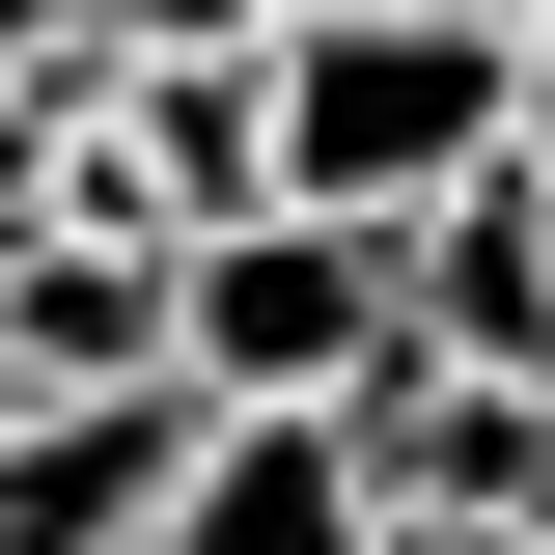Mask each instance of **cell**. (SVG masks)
I'll return each mask as SVG.
<instances>
[{"label": "cell", "mask_w": 555, "mask_h": 555, "mask_svg": "<svg viewBox=\"0 0 555 555\" xmlns=\"http://www.w3.org/2000/svg\"><path fill=\"white\" fill-rule=\"evenodd\" d=\"M528 195H555V56H528Z\"/></svg>", "instance_id": "9c48e42d"}, {"label": "cell", "mask_w": 555, "mask_h": 555, "mask_svg": "<svg viewBox=\"0 0 555 555\" xmlns=\"http://www.w3.org/2000/svg\"><path fill=\"white\" fill-rule=\"evenodd\" d=\"M361 361H389V222H334V195H222V222H167V389H222V416H334Z\"/></svg>", "instance_id": "7a4b0ae2"}, {"label": "cell", "mask_w": 555, "mask_h": 555, "mask_svg": "<svg viewBox=\"0 0 555 555\" xmlns=\"http://www.w3.org/2000/svg\"><path fill=\"white\" fill-rule=\"evenodd\" d=\"M528 389H555V361H528Z\"/></svg>", "instance_id": "8fae6325"}, {"label": "cell", "mask_w": 555, "mask_h": 555, "mask_svg": "<svg viewBox=\"0 0 555 555\" xmlns=\"http://www.w3.org/2000/svg\"><path fill=\"white\" fill-rule=\"evenodd\" d=\"M167 361V222L0 195V389H139Z\"/></svg>", "instance_id": "277c9868"}, {"label": "cell", "mask_w": 555, "mask_h": 555, "mask_svg": "<svg viewBox=\"0 0 555 555\" xmlns=\"http://www.w3.org/2000/svg\"><path fill=\"white\" fill-rule=\"evenodd\" d=\"M83 56H278V0H83Z\"/></svg>", "instance_id": "52a82bcc"}, {"label": "cell", "mask_w": 555, "mask_h": 555, "mask_svg": "<svg viewBox=\"0 0 555 555\" xmlns=\"http://www.w3.org/2000/svg\"><path fill=\"white\" fill-rule=\"evenodd\" d=\"M56 56H83V0H0V83H56Z\"/></svg>", "instance_id": "ba28073f"}, {"label": "cell", "mask_w": 555, "mask_h": 555, "mask_svg": "<svg viewBox=\"0 0 555 555\" xmlns=\"http://www.w3.org/2000/svg\"><path fill=\"white\" fill-rule=\"evenodd\" d=\"M334 444H361V500H389V528H528V500H555V389H528V361H361V389H334Z\"/></svg>", "instance_id": "3957f363"}, {"label": "cell", "mask_w": 555, "mask_h": 555, "mask_svg": "<svg viewBox=\"0 0 555 555\" xmlns=\"http://www.w3.org/2000/svg\"><path fill=\"white\" fill-rule=\"evenodd\" d=\"M250 139H278V195L416 222L444 167H500V139H528V28H500V0H278Z\"/></svg>", "instance_id": "6da1fadb"}, {"label": "cell", "mask_w": 555, "mask_h": 555, "mask_svg": "<svg viewBox=\"0 0 555 555\" xmlns=\"http://www.w3.org/2000/svg\"><path fill=\"white\" fill-rule=\"evenodd\" d=\"M389 500H361V444L334 416H222L195 389V444H167V500H139V555H361Z\"/></svg>", "instance_id": "8992f818"}, {"label": "cell", "mask_w": 555, "mask_h": 555, "mask_svg": "<svg viewBox=\"0 0 555 555\" xmlns=\"http://www.w3.org/2000/svg\"><path fill=\"white\" fill-rule=\"evenodd\" d=\"M167 444H195L167 361H139V389H0V555H139Z\"/></svg>", "instance_id": "5b68a950"}, {"label": "cell", "mask_w": 555, "mask_h": 555, "mask_svg": "<svg viewBox=\"0 0 555 555\" xmlns=\"http://www.w3.org/2000/svg\"><path fill=\"white\" fill-rule=\"evenodd\" d=\"M528 56H555V0H528Z\"/></svg>", "instance_id": "30bf717a"}]
</instances>
